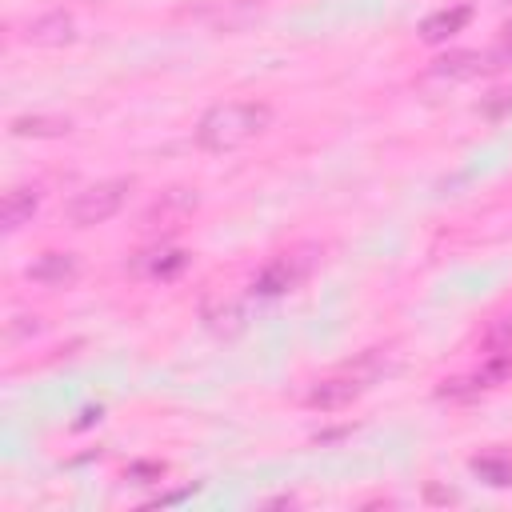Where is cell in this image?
<instances>
[{
    "label": "cell",
    "mask_w": 512,
    "mask_h": 512,
    "mask_svg": "<svg viewBox=\"0 0 512 512\" xmlns=\"http://www.w3.org/2000/svg\"><path fill=\"white\" fill-rule=\"evenodd\" d=\"M272 124V108L264 100H228L212 104L196 124V144L204 152H236L256 140Z\"/></svg>",
    "instance_id": "6da1fadb"
},
{
    "label": "cell",
    "mask_w": 512,
    "mask_h": 512,
    "mask_svg": "<svg viewBox=\"0 0 512 512\" xmlns=\"http://www.w3.org/2000/svg\"><path fill=\"white\" fill-rule=\"evenodd\" d=\"M380 372H384V356H380V348H376V352L360 356L356 364H348L344 372L320 380V384L308 392V404H312V408H324V412H336V408L352 404V400H356Z\"/></svg>",
    "instance_id": "7a4b0ae2"
},
{
    "label": "cell",
    "mask_w": 512,
    "mask_h": 512,
    "mask_svg": "<svg viewBox=\"0 0 512 512\" xmlns=\"http://www.w3.org/2000/svg\"><path fill=\"white\" fill-rule=\"evenodd\" d=\"M128 192H132V180H128V176L96 180V184L80 188V192L68 200L64 216H68V224H72V228H92V224H104V220H112V216L124 208Z\"/></svg>",
    "instance_id": "3957f363"
},
{
    "label": "cell",
    "mask_w": 512,
    "mask_h": 512,
    "mask_svg": "<svg viewBox=\"0 0 512 512\" xmlns=\"http://www.w3.org/2000/svg\"><path fill=\"white\" fill-rule=\"evenodd\" d=\"M312 268H316V248L304 244V248H292V252L276 256L272 264H264L260 276L252 280V288L260 296H280V292H292L296 284H304Z\"/></svg>",
    "instance_id": "277c9868"
},
{
    "label": "cell",
    "mask_w": 512,
    "mask_h": 512,
    "mask_svg": "<svg viewBox=\"0 0 512 512\" xmlns=\"http://www.w3.org/2000/svg\"><path fill=\"white\" fill-rule=\"evenodd\" d=\"M192 208H196V192H188V188H172V192H164L148 212H144V232H176L188 216H192Z\"/></svg>",
    "instance_id": "5b68a950"
},
{
    "label": "cell",
    "mask_w": 512,
    "mask_h": 512,
    "mask_svg": "<svg viewBox=\"0 0 512 512\" xmlns=\"http://www.w3.org/2000/svg\"><path fill=\"white\" fill-rule=\"evenodd\" d=\"M492 68H500L496 52H448V56L432 60L428 80H472V76L492 72Z\"/></svg>",
    "instance_id": "8992f818"
},
{
    "label": "cell",
    "mask_w": 512,
    "mask_h": 512,
    "mask_svg": "<svg viewBox=\"0 0 512 512\" xmlns=\"http://www.w3.org/2000/svg\"><path fill=\"white\" fill-rule=\"evenodd\" d=\"M72 36H76V20L68 12H60V8L28 20L24 32H20V40L24 44H36V48H56V44H68Z\"/></svg>",
    "instance_id": "52a82bcc"
},
{
    "label": "cell",
    "mask_w": 512,
    "mask_h": 512,
    "mask_svg": "<svg viewBox=\"0 0 512 512\" xmlns=\"http://www.w3.org/2000/svg\"><path fill=\"white\" fill-rule=\"evenodd\" d=\"M24 272H28V280H36L44 288H64V284H72L80 276V260L72 252H44Z\"/></svg>",
    "instance_id": "ba28073f"
},
{
    "label": "cell",
    "mask_w": 512,
    "mask_h": 512,
    "mask_svg": "<svg viewBox=\"0 0 512 512\" xmlns=\"http://www.w3.org/2000/svg\"><path fill=\"white\" fill-rule=\"evenodd\" d=\"M36 208H40V188H32V184L8 188V192H4V204H0V224H4V232H16L20 224H28Z\"/></svg>",
    "instance_id": "9c48e42d"
},
{
    "label": "cell",
    "mask_w": 512,
    "mask_h": 512,
    "mask_svg": "<svg viewBox=\"0 0 512 512\" xmlns=\"http://www.w3.org/2000/svg\"><path fill=\"white\" fill-rule=\"evenodd\" d=\"M468 20H472V8H468V4H452V8H440V12H432V16L420 24V36H424L428 44H440V40L456 36V32H460Z\"/></svg>",
    "instance_id": "30bf717a"
},
{
    "label": "cell",
    "mask_w": 512,
    "mask_h": 512,
    "mask_svg": "<svg viewBox=\"0 0 512 512\" xmlns=\"http://www.w3.org/2000/svg\"><path fill=\"white\" fill-rule=\"evenodd\" d=\"M68 132H72V120H68V116L36 112V116H16V120H12V136L44 140V136H68Z\"/></svg>",
    "instance_id": "8fae6325"
},
{
    "label": "cell",
    "mask_w": 512,
    "mask_h": 512,
    "mask_svg": "<svg viewBox=\"0 0 512 512\" xmlns=\"http://www.w3.org/2000/svg\"><path fill=\"white\" fill-rule=\"evenodd\" d=\"M472 472H476L480 480L496 484V488L512 484V460H504V456H476V460H472Z\"/></svg>",
    "instance_id": "7c38bea8"
},
{
    "label": "cell",
    "mask_w": 512,
    "mask_h": 512,
    "mask_svg": "<svg viewBox=\"0 0 512 512\" xmlns=\"http://www.w3.org/2000/svg\"><path fill=\"white\" fill-rule=\"evenodd\" d=\"M484 344H488L492 352H508V348H512V312H504V316H500V320L488 328Z\"/></svg>",
    "instance_id": "4fadbf2b"
},
{
    "label": "cell",
    "mask_w": 512,
    "mask_h": 512,
    "mask_svg": "<svg viewBox=\"0 0 512 512\" xmlns=\"http://www.w3.org/2000/svg\"><path fill=\"white\" fill-rule=\"evenodd\" d=\"M496 60H500V64L512 60V20L504 24V40H500V48H496Z\"/></svg>",
    "instance_id": "5bb4252c"
}]
</instances>
